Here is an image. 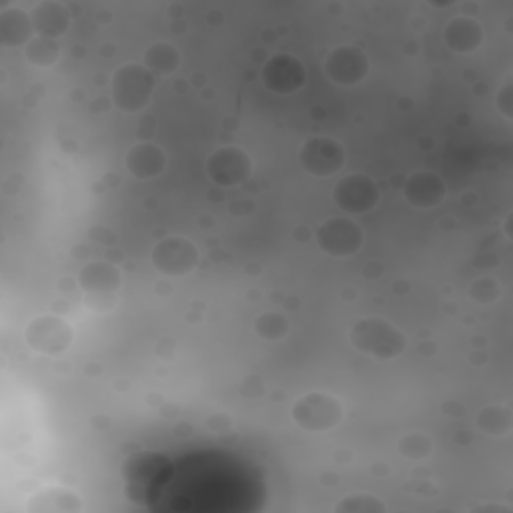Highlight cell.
<instances>
[{
    "instance_id": "obj_19",
    "label": "cell",
    "mask_w": 513,
    "mask_h": 513,
    "mask_svg": "<svg viewBox=\"0 0 513 513\" xmlns=\"http://www.w3.org/2000/svg\"><path fill=\"white\" fill-rule=\"evenodd\" d=\"M179 63H181V55L169 43H155L145 53V67L153 75L167 77L179 69Z\"/></svg>"
},
{
    "instance_id": "obj_25",
    "label": "cell",
    "mask_w": 513,
    "mask_h": 513,
    "mask_svg": "<svg viewBox=\"0 0 513 513\" xmlns=\"http://www.w3.org/2000/svg\"><path fill=\"white\" fill-rule=\"evenodd\" d=\"M469 295H471V299L475 303L491 305V303H495L501 297V285L495 279L481 277V279H475L469 285Z\"/></svg>"
},
{
    "instance_id": "obj_2",
    "label": "cell",
    "mask_w": 513,
    "mask_h": 513,
    "mask_svg": "<svg viewBox=\"0 0 513 513\" xmlns=\"http://www.w3.org/2000/svg\"><path fill=\"white\" fill-rule=\"evenodd\" d=\"M113 101L125 113L143 111L155 93V75L143 65H123L111 83Z\"/></svg>"
},
{
    "instance_id": "obj_12",
    "label": "cell",
    "mask_w": 513,
    "mask_h": 513,
    "mask_svg": "<svg viewBox=\"0 0 513 513\" xmlns=\"http://www.w3.org/2000/svg\"><path fill=\"white\" fill-rule=\"evenodd\" d=\"M263 83L275 95H293L305 83V67L293 55H275L263 67Z\"/></svg>"
},
{
    "instance_id": "obj_27",
    "label": "cell",
    "mask_w": 513,
    "mask_h": 513,
    "mask_svg": "<svg viewBox=\"0 0 513 513\" xmlns=\"http://www.w3.org/2000/svg\"><path fill=\"white\" fill-rule=\"evenodd\" d=\"M473 511H505V513H509L511 509L509 507H501V505H479Z\"/></svg>"
},
{
    "instance_id": "obj_15",
    "label": "cell",
    "mask_w": 513,
    "mask_h": 513,
    "mask_svg": "<svg viewBox=\"0 0 513 513\" xmlns=\"http://www.w3.org/2000/svg\"><path fill=\"white\" fill-rule=\"evenodd\" d=\"M27 509L33 513H77L83 509V501L69 487L49 485L31 495Z\"/></svg>"
},
{
    "instance_id": "obj_3",
    "label": "cell",
    "mask_w": 513,
    "mask_h": 513,
    "mask_svg": "<svg viewBox=\"0 0 513 513\" xmlns=\"http://www.w3.org/2000/svg\"><path fill=\"white\" fill-rule=\"evenodd\" d=\"M293 421L311 433H323L337 427L343 419L341 401L327 391H311L301 395L291 407Z\"/></svg>"
},
{
    "instance_id": "obj_10",
    "label": "cell",
    "mask_w": 513,
    "mask_h": 513,
    "mask_svg": "<svg viewBox=\"0 0 513 513\" xmlns=\"http://www.w3.org/2000/svg\"><path fill=\"white\" fill-rule=\"evenodd\" d=\"M325 73L335 85L355 87L365 81L369 73V59L359 47L343 45L327 55Z\"/></svg>"
},
{
    "instance_id": "obj_4",
    "label": "cell",
    "mask_w": 513,
    "mask_h": 513,
    "mask_svg": "<svg viewBox=\"0 0 513 513\" xmlns=\"http://www.w3.org/2000/svg\"><path fill=\"white\" fill-rule=\"evenodd\" d=\"M79 285L85 293V305L91 311L115 309V293L121 287V271L105 261L87 263L79 273Z\"/></svg>"
},
{
    "instance_id": "obj_1",
    "label": "cell",
    "mask_w": 513,
    "mask_h": 513,
    "mask_svg": "<svg viewBox=\"0 0 513 513\" xmlns=\"http://www.w3.org/2000/svg\"><path fill=\"white\" fill-rule=\"evenodd\" d=\"M351 343L357 351L379 361H391L407 349L405 333L381 317L359 319L351 327Z\"/></svg>"
},
{
    "instance_id": "obj_26",
    "label": "cell",
    "mask_w": 513,
    "mask_h": 513,
    "mask_svg": "<svg viewBox=\"0 0 513 513\" xmlns=\"http://www.w3.org/2000/svg\"><path fill=\"white\" fill-rule=\"evenodd\" d=\"M497 109L501 111V115L505 119H511L513 117V87H511V81L507 79L503 83V87L497 91Z\"/></svg>"
},
{
    "instance_id": "obj_14",
    "label": "cell",
    "mask_w": 513,
    "mask_h": 513,
    "mask_svg": "<svg viewBox=\"0 0 513 513\" xmlns=\"http://www.w3.org/2000/svg\"><path fill=\"white\" fill-rule=\"evenodd\" d=\"M125 165L129 173L141 181H149L159 177L167 167V155L161 147L143 141L133 145L125 155Z\"/></svg>"
},
{
    "instance_id": "obj_16",
    "label": "cell",
    "mask_w": 513,
    "mask_h": 513,
    "mask_svg": "<svg viewBox=\"0 0 513 513\" xmlns=\"http://www.w3.org/2000/svg\"><path fill=\"white\" fill-rule=\"evenodd\" d=\"M33 31V17L27 11L9 7L0 13V45L3 47H27L33 41Z\"/></svg>"
},
{
    "instance_id": "obj_11",
    "label": "cell",
    "mask_w": 513,
    "mask_h": 513,
    "mask_svg": "<svg viewBox=\"0 0 513 513\" xmlns=\"http://www.w3.org/2000/svg\"><path fill=\"white\" fill-rule=\"evenodd\" d=\"M333 201L345 213L363 215L379 203V187L365 175H349L335 185Z\"/></svg>"
},
{
    "instance_id": "obj_8",
    "label": "cell",
    "mask_w": 513,
    "mask_h": 513,
    "mask_svg": "<svg viewBox=\"0 0 513 513\" xmlns=\"http://www.w3.org/2000/svg\"><path fill=\"white\" fill-rule=\"evenodd\" d=\"M205 171L215 185L237 187L251 177L253 161L239 147H221L209 155Z\"/></svg>"
},
{
    "instance_id": "obj_23",
    "label": "cell",
    "mask_w": 513,
    "mask_h": 513,
    "mask_svg": "<svg viewBox=\"0 0 513 513\" xmlns=\"http://www.w3.org/2000/svg\"><path fill=\"white\" fill-rule=\"evenodd\" d=\"M399 451L407 459H425L433 453V439L425 433H407L399 439Z\"/></svg>"
},
{
    "instance_id": "obj_22",
    "label": "cell",
    "mask_w": 513,
    "mask_h": 513,
    "mask_svg": "<svg viewBox=\"0 0 513 513\" xmlns=\"http://www.w3.org/2000/svg\"><path fill=\"white\" fill-rule=\"evenodd\" d=\"M255 333L265 341H281L289 333V321L275 311H267L257 317Z\"/></svg>"
},
{
    "instance_id": "obj_17",
    "label": "cell",
    "mask_w": 513,
    "mask_h": 513,
    "mask_svg": "<svg viewBox=\"0 0 513 513\" xmlns=\"http://www.w3.org/2000/svg\"><path fill=\"white\" fill-rule=\"evenodd\" d=\"M445 45L457 55H469L483 43V27L471 17H455L443 31Z\"/></svg>"
},
{
    "instance_id": "obj_13",
    "label": "cell",
    "mask_w": 513,
    "mask_h": 513,
    "mask_svg": "<svg viewBox=\"0 0 513 513\" xmlns=\"http://www.w3.org/2000/svg\"><path fill=\"white\" fill-rule=\"evenodd\" d=\"M403 197L417 209H433L445 199V183L431 171H417L407 177L403 185Z\"/></svg>"
},
{
    "instance_id": "obj_5",
    "label": "cell",
    "mask_w": 513,
    "mask_h": 513,
    "mask_svg": "<svg viewBox=\"0 0 513 513\" xmlns=\"http://www.w3.org/2000/svg\"><path fill=\"white\" fill-rule=\"evenodd\" d=\"M75 331L67 319L59 315H39L25 329L27 345L41 355H63L71 349Z\"/></svg>"
},
{
    "instance_id": "obj_7",
    "label": "cell",
    "mask_w": 513,
    "mask_h": 513,
    "mask_svg": "<svg viewBox=\"0 0 513 513\" xmlns=\"http://www.w3.org/2000/svg\"><path fill=\"white\" fill-rule=\"evenodd\" d=\"M317 245L331 257H353L363 247L361 227L347 217L323 221L315 233Z\"/></svg>"
},
{
    "instance_id": "obj_20",
    "label": "cell",
    "mask_w": 513,
    "mask_h": 513,
    "mask_svg": "<svg viewBox=\"0 0 513 513\" xmlns=\"http://www.w3.org/2000/svg\"><path fill=\"white\" fill-rule=\"evenodd\" d=\"M477 427L491 437H505L513 429V415L505 405H489L479 411Z\"/></svg>"
},
{
    "instance_id": "obj_9",
    "label": "cell",
    "mask_w": 513,
    "mask_h": 513,
    "mask_svg": "<svg viewBox=\"0 0 513 513\" xmlns=\"http://www.w3.org/2000/svg\"><path fill=\"white\" fill-rule=\"evenodd\" d=\"M299 161L313 177H333L345 167V149L331 137H313L301 147Z\"/></svg>"
},
{
    "instance_id": "obj_18",
    "label": "cell",
    "mask_w": 513,
    "mask_h": 513,
    "mask_svg": "<svg viewBox=\"0 0 513 513\" xmlns=\"http://www.w3.org/2000/svg\"><path fill=\"white\" fill-rule=\"evenodd\" d=\"M33 25L39 37H47L57 41L63 37L71 27V13L65 5L57 3V0H45V3L37 5L33 11Z\"/></svg>"
},
{
    "instance_id": "obj_21",
    "label": "cell",
    "mask_w": 513,
    "mask_h": 513,
    "mask_svg": "<svg viewBox=\"0 0 513 513\" xmlns=\"http://www.w3.org/2000/svg\"><path fill=\"white\" fill-rule=\"evenodd\" d=\"M27 61L39 69H49L53 67L59 57H61V47L57 41L47 39V37H35L27 49H25Z\"/></svg>"
},
{
    "instance_id": "obj_24",
    "label": "cell",
    "mask_w": 513,
    "mask_h": 513,
    "mask_svg": "<svg viewBox=\"0 0 513 513\" xmlns=\"http://www.w3.org/2000/svg\"><path fill=\"white\" fill-rule=\"evenodd\" d=\"M385 509H387L385 503H381L377 497L365 495V493L349 495L335 507V511H343V513H383Z\"/></svg>"
},
{
    "instance_id": "obj_6",
    "label": "cell",
    "mask_w": 513,
    "mask_h": 513,
    "mask_svg": "<svg viewBox=\"0 0 513 513\" xmlns=\"http://www.w3.org/2000/svg\"><path fill=\"white\" fill-rule=\"evenodd\" d=\"M153 267L169 277H185L199 265L197 247L185 237H165L151 253Z\"/></svg>"
}]
</instances>
